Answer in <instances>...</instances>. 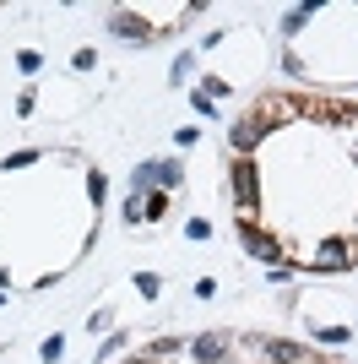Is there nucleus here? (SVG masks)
Returning <instances> with one entry per match:
<instances>
[{"instance_id":"obj_1","label":"nucleus","mask_w":358,"mask_h":364,"mask_svg":"<svg viewBox=\"0 0 358 364\" xmlns=\"http://www.w3.org/2000/svg\"><path fill=\"white\" fill-rule=\"evenodd\" d=\"M109 33H114V38H131V44H147V38H152V28L141 22V16H131V11L109 16Z\"/></svg>"},{"instance_id":"obj_2","label":"nucleus","mask_w":358,"mask_h":364,"mask_svg":"<svg viewBox=\"0 0 358 364\" xmlns=\"http://www.w3.org/2000/svg\"><path fill=\"white\" fill-rule=\"evenodd\" d=\"M234 185H239V207H255V164L250 158L234 168Z\"/></svg>"},{"instance_id":"obj_3","label":"nucleus","mask_w":358,"mask_h":364,"mask_svg":"<svg viewBox=\"0 0 358 364\" xmlns=\"http://www.w3.org/2000/svg\"><path fill=\"white\" fill-rule=\"evenodd\" d=\"M244 250H250V256H261V261H277V240H266V234H244Z\"/></svg>"},{"instance_id":"obj_4","label":"nucleus","mask_w":358,"mask_h":364,"mask_svg":"<svg viewBox=\"0 0 358 364\" xmlns=\"http://www.w3.org/2000/svg\"><path fill=\"white\" fill-rule=\"evenodd\" d=\"M223 348H228V343H223V337H201V343H195V359H201V364H217V359H223Z\"/></svg>"},{"instance_id":"obj_5","label":"nucleus","mask_w":358,"mask_h":364,"mask_svg":"<svg viewBox=\"0 0 358 364\" xmlns=\"http://www.w3.org/2000/svg\"><path fill=\"white\" fill-rule=\"evenodd\" d=\"M152 174H158V185H168V191H174V185L185 180V168H179L174 158H168V164H152Z\"/></svg>"},{"instance_id":"obj_6","label":"nucleus","mask_w":358,"mask_h":364,"mask_svg":"<svg viewBox=\"0 0 358 364\" xmlns=\"http://www.w3.org/2000/svg\"><path fill=\"white\" fill-rule=\"evenodd\" d=\"M16 71H22V76H38V71H44V60H38L33 49H22V55H16Z\"/></svg>"},{"instance_id":"obj_7","label":"nucleus","mask_w":358,"mask_h":364,"mask_svg":"<svg viewBox=\"0 0 358 364\" xmlns=\"http://www.w3.org/2000/svg\"><path fill=\"white\" fill-rule=\"evenodd\" d=\"M342 261H347V245H337V240H331L326 250H320V267H342Z\"/></svg>"},{"instance_id":"obj_8","label":"nucleus","mask_w":358,"mask_h":364,"mask_svg":"<svg viewBox=\"0 0 358 364\" xmlns=\"http://www.w3.org/2000/svg\"><path fill=\"white\" fill-rule=\"evenodd\" d=\"M320 343H347V326H320Z\"/></svg>"},{"instance_id":"obj_9","label":"nucleus","mask_w":358,"mask_h":364,"mask_svg":"<svg viewBox=\"0 0 358 364\" xmlns=\"http://www.w3.org/2000/svg\"><path fill=\"white\" fill-rule=\"evenodd\" d=\"M353 158H358V152H353Z\"/></svg>"}]
</instances>
